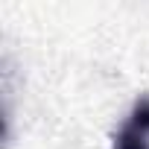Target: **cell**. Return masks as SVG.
I'll list each match as a JSON object with an SVG mask.
<instances>
[{"mask_svg":"<svg viewBox=\"0 0 149 149\" xmlns=\"http://www.w3.org/2000/svg\"><path fill=\"white\" fill-rule=\"evenodd\" d=\"M114 149H149V94H143L123 126L114 132Z\"/></svg>","mask_w":149,"mask_h":149,"instance_id":"6da1fadb","label":"cell"}]
</instances>
